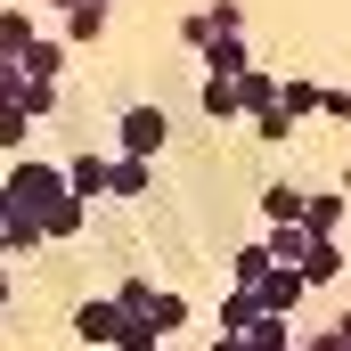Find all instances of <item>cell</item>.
Here are the masks:
<instances>
[{"label":"cell","mask_w":351,"mask_h":351,"mask_svg":"<svg viewBox=\"0 0 351 351\" xmlns=\"http://www.w3.org/2000/svg\"><path fill=\"white\" fill-rule=\"evenodd\" d=\"M16 66H25V82L58 90V74H66V41H58V33H33V49H25Z\"/></svg>","instance_id":"cell-8"},{"label":"cell","mask_w":351,"mask_h":351,"mask_svg":"<svg viewBox=\"0 0 351 351\" xmlns=\"http://www.w3.org/2000/svg\"><path fill=\"white\" fill-rule=\"evenodd\" d=\"M254 319H262V302H254L245 286H229V294H221V335H245Z\"/></svg>","instance_id":"cell-16"},{"label":"cell","mask_w":351,"mask_h":351,"mask_svg":"<svg viewBox=\"0 0 351 351\" xmlns=\"http://www.w3.org/2000/svg\"><path fill=\"white\" fill-rule=\"evenodd\" d=\"M245 294L262 302L269 319H294V302H302L311 286H302V278H294V269H286V262H269V278H262V286H245Z\"/></svg>","instance_id":"cell-5"},{"label":"cell","mask_w":351,"mask_h":351,"mask_svg":"<svg viewBox=\"0 0 351 351\" xmlns=\"http://www.w3.org/2000/svg\"><path fill=\"white\" fill-rule=\"evenodd\" d=\"M269 278V245L254 237V245H237V286H262Z\"/></svg>","instance_id":"cell-21"},{"label":"cell","mask_w":351,"mask_h":351,"mask_svg":"<svg viewBox=\"0 0 351 351\" xmlns=\"http://www.w3.org/2000/svg\"><path fill=\"white\" fill-rule=\"evenodd\" d=\"M302 351H351V335H343V327H319V335H311Z\"/></svg>","instance_id":"cell-25"},{"label":"cell","mask_w":351,"mask_h":351,"mask_svg":"<svg viewBox=\"0 0 351 351\" xmlns=\"http://www.w3.org/2000/svg\"><path fill=\"white\" fill-rule=\"evenodd\" d=\"M106 351H164V335H156V327H139V319H123V327H114V343Z\"/></svg>","instance_id":"cell-20"},{"label":"cell","mask_w":351,"mask_h":351,"mask_svg":"<svg viewBox=\"0 0 351 351\" xmlns=\"http://www.w3.org/2000/svg\"><path fill=\"white\" fill-rule=\"evenodd\" d=\"M262 221H269V229H278V221H302V188H286V180L262 188Z\"/></svg>","instance_id":"cell-18"},{"label":"cell","mask_w":351,"mask_h":351,"mask_svg":"<svg viewBox=\"0 0 351 351\" xmlns=\"http://www.w3.org/2000/svg\"><path fill=\"white\" fill-rule=\"evenodd\" d=\"M33 139V114L25 106H0V147H25Z\"/></svg>","instance_id":"cell-22"},{"label":"cell","mask_w":351,"mask_h":351,"mask_svg":"<svg viewBox=\"0 0 351 351\" xmlns=\"http://www.w3.org/2000/svg\"><path fill=\"white\" fill-rule=\"evenodd\" d=\"M8 213H16V204H8V188H0V229H8Z\"/></svg>","instance_id":"cell-27"},{"label":"cell","mask_w":351,"mask_h":351,"mask_svg":"<svg viewBox=\"0 0 351 351\" xmlns=\"http://www.w3.org/2000/svg\"><path fill=\"white\" fill-rule=\"evenodd\" d=\"M16 98H25V66H16V58H0V106H16Z\"/></svg>","instance_id":"cell-23"},{"label":"cell","mask_w":351,"mask_h":351,"mask_svg":"<svg viewBox=\"0 0 351 351\" xmlns=\"http://www.w3.org/2000/svg\"><path fill=\"white\" fill-rule=\"evenodd\" d=\"M58 172H66V196H74V204H98V196H106V156H74V164H58Z\"/></svg>","instance_id":"cell-12"},{"label":"cell","mask_w":351,"mask_h":351,"mask_svg":"<svg viewBox=\"0 0 351 351\" xmlns=\"http://www.w3.org/2000/svg\"><path fill=\"white\" fill-rule=\"evenodd\" d=\"M319 90H327V82H278V98H269V106H278V114H286V123L302 131V123L319 114Z\"/></svg>","instance_id":"cell-13"},{"label":"cell","mask_w":351,"mask_h":351,"mask_svg":"<svg viewBox=\"0 0 351 351\" xmlns=\"http://www.w3.org/2000/svg\"><path fill=\"white\" fill-rule=\"evenodd\" d=\"M114 139H123V156H139V164H156V156L172 147V114H164V106H123V123H114Z\"/></svg>","instance_id":"cell-3"},{"label":"cell","mask_w":351,"mask_h":351,"mask_svg":"<svg viewBox=\"0 0 351 351\" xmlns=\"http://www.w3.org/2000/svg\"><path fill=\"white\" fill-rule=\"evenodd\" d=\"M114 327H123V311H114L106 294H90V302H74V335H82L90 351H106V343H114Z\"/></svg>","instance_id":"cell-7"},{"label":"cell","mask_w":351,"mask_h":351,"mask_svg":"<svg viewBox=\"0 0 351 351\" xmlns=\"http://www.w3.org/2000/svg\"><path fill=\"white\" fill-rule=\"evenodd\" d=\"M286 269H294L302 286H335V278H343V245H335V237H311V245H302Z\"/></svg>","instance_id":"cell-6"},{"label":"cell","mask_w":351,"mask_h":351,"mask_svg":"<svg viewBox=\"0 0 351 351\" xmlns=\"http://www.w3.org/2000/svg\"><path fill=\"white\" fill-rule=\"evenodd\" d=\"M254 131H262L269 147H278V139H294V123H286V114H278V106H262V114H254Z\"/></svg>","instance_id":"cell-24"},{"label":"cell","mask_w":351,"mask_h":351,"mask_svg":"<svg viewBox=\"0 0 351 351\" xmlns=\"http://www.w3.org/2000/svg\"><path fill=\"white\" fill-rule=\"evenodd\" d=\"M302 229H311V237H335V229H343V196H335V188L302 196Z\"/></svg>","instance_id":"cell-14"},{"label":"cell","mask_w":351,"mask_h":351,"mask_svg":"<svg viewBox=\"0 0 351 351\" xmlns=\"http://www.w3.org/2000/svg\"><path fill=\"white\" fill-rule=\"evenodd\" d=\"M254 58H245V33H213L204 41V82H229V74H245Z\"/></svg>","instance_id":"cell-9"},{"label":"cell","mask_w":351,"mask_h":351,"mask_svg":"<svg viewBox=\"0 0 351 351\" xmlns=\"http://www.w3.org/2000/svg\"><path fill=\"white\" fill-rule=\"evenodd\" d=\"M0 188H8L16 221H33V229H41V245H58V237H82L90 204H74V196H66V172H58L49 156H16Z\"/></svg>","instance_id":"cell-1"},{"label":"cell","mask_w":351,"mask_h":351,"mask_svg":"<svg viewBox=\"0 0 351 351\" xmlns=\"http://www.w3.org/2000/svg\"><path fill=\"white\" fill-rule=\"evenodd\" d=\"M98 33H106V8H66V33H58V41H66V49H74V41H98Z\"/></svg>","instance_id":"cell-19"},{"label":"cell","mask_w":351,"mask_h":351,"mask_svg":"<svg viewBox=\"0 0 351 351\" xmlns=\"http://www.w3.org/2000/svg\"><path fill=\"white\" fill-rule=\"evenodd\" d=\"M213 33H245V8H237V0H213V8L180 16V41H188V49H204Z\"/></svg>","instance_id":"cell-4"},{"label":"cell","mask_w":351,"mask_h":351,"mask_svg":"<svg viewBox=\"0 0 351 351\" xmlns=\"http://www.w3.org/2000/svg\"><path fill=\"white\" fill-rule=\"evenodd\" d=\"M8 302H16V286H8V269H0V311H8Z\"/></svg>","instance_id":"cell-26"},{"label":"cell","mask_w":351,"mask_h":351,"mask_svg":"<svg viewBox=\"0 0 351 351\" xmlns=\"http://www.w3.org/2000/svg\"><path fill=\"white\" fill-rule=\"evenodd\" d=\"M213 351H245V343H237V335H221V343H213Z\"/></svg>","instance_id":"cell-28"},{"label":"cell","mask_w":351,"mask_h":351,"mask_svg":"<svg viewBox=\"0 0 351 351\" xmlns=\"http://www.w3.org/2000/svg\"><path fill=\"white\" fill-rule=\"evenodd\" d=\"M0 262H8V245H0Z\"/></svg>","instance_id":"cell-29"},{"label":"cell","mask_w":351,"mask_h":351,"mask_svg":"<svg viewBox=\"0 0 351 351\" xmlns=\"http://www.w3.org/2000/svg\"><path fill=\"white\" fill-rule=\"evenodd\" d=\"M237 343H245V351H294V327H286V319H269V311H262V319H254V327H245Z\"/></svg>","instance_id":"cell-15"},{"label":"cell","mask_w":351,"mask_h":351,"mask_svg":"<svg viewBox=\"0 0 351 351\" xmlns=\"http://www.w3.org/2000/svg\"><path fill=\"white\" fill-rule=\"evenodd\" d=\"M33 33H41V25H33L25 8H0V58H25V49H33Z\"/></svg>","instance_id":"cell-17"},{"label":"cell","mask_w":351,"mask_h":351,"mask_svg":"<svg viewBox=\"0 0 351 351\" xmlns=\"http://www.w3.org/2000/svg\"><path fill=\"white\" fill-rule=\"evenodd\" d=\"M147 188H156V164H139V156H106V196L131 204V196H147Z\"/></svg>","instance_id":"cell-10"},{"label":"cell","mask_w":351,"mask_h":351,"mask_svg":"<svg viewBox=\"0 0 351 351\" xmlns=\"http://www.w3.org/2000/svg\"><path fill=\"white\" fill-rule=\"evenodd\" d=\"M269 98H278V82H269L262 66H245V74H229V106H237V114H245V123H254V114H262Z\"/></svg>","instance_id":"cell-11"},{"label":"cell","mask_w":351,"mask_h":351,"mask_svg":"<svg viewBox=\"0 0 351 351\" xmlns=\"http://www.w3.org/2000/svg\"><path fill=\"white\" fill-rule=\"evenodd\" d=\"M123 319H139V327H156V335H180L188 327V302H180L172 286H147V278H123L114 294H106Z\"/></svg>","instance_id":"cell-2"}]
</instances>
